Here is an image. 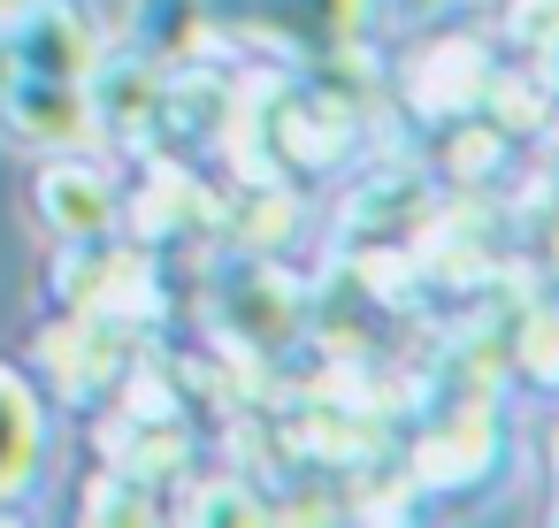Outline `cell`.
<instances>
[{
    "label": "cell",
    "mask_w": 559,
    "mask_h": 528,
    "mask_svg": "<svg viewBox=\"0 0 559 528\" xmlns=\"http://www.w3.org/2000/svg\"><path fill=\"white\" fill-rule=\"evenodd\" d=\"M490 77H498V70H490V55H483L475 39H444V47H429V55L414 62L406 93H414L421 116H483Z\"/></svg>",
    "instance_id": "277c9868"
},
{
    "label": "cell",
    "mask_w": 559,
    "mask_h": 528,
    "mask_svg": "<svg viewBox=\"0 0 559 528\" xmlns=\"http://www.w3.org/2000/svg\"><path fill=\"white\" fill-rule=\"evenodd\" d=\"M513 360H528V375H536V383H559V307H528Z\"/></svg>",
    "instance_id": "ba28073f"
},
{
    "label": "cell",
    "mask_w": 559,
    "mask_h": 528,
    "mask_svg": "<svg viewBox=\"0 0 559 528\" xmlns=\"http://www.w3.org/2000/svg\"><path fill=\"white\" fill-rule=\"evenodd\" d=\"M39 452H47V413H39V398H32L24 375L0 368V497H24L32 490Z\"/></svg>",
    "instance_id": "8992f818"
},
{
    "label": "cell",
    "mask_w": 559,
    "mask_h": 528,
    "mask_svg": "<svg viewBox=\"0 0 559 528\" xmlns=\"http://www.w3.org/2000/svg\"><path fill=\"white\" fill-rule=\"evenodd\" d=\"M490 459H498L490 413H444V421L421 436L414 475H421V490H475V482L490 475Z\"/></svg>",
    "instance_id": "5b68a950"
},
{
    "label": "cell",
    "mask_w": 559,
    "mask_h": 528,
    "mask_svg": "<svg viewBox=\"0 0 559 528\" xmlns=\"http://www.w3.org/2000/svg\"><path fill=\"white\" fill-rule=\"evenodd\" d=\"M200 207H207V200H200V184H192L185 169H154V177L139 184V200H131V230H139L146 245H162V238H177Z\"/></svg>",
    "instance_id": "52a82bcc"
},
{
    "label": "cell",
    "mask_w": 559,
    "mask_h": 528,
    "mask_svg": "<svg viewBox=\"0 0 559 528\" xmlns=\"http://www.w3.org/2000/svg\"><path fill=\"white\" fill-rule=\"evenodd\" d=\"M39 215H47L55 238H100V230H116L123 192H116V177H108L100 161L55 154V161L39 169Z\"/></svg>",
    "instance_id": "3957f363"
},
{
    "label": "cell",
    "mask_w": 559,
    "mask_h": 528,
    "mask_svg": "<svg viewBox=\"0 0 559 528\" xmlns=\"http://www.w3.org/2000/svg\"><path fill=\"white\" fill-rule=\"evenodd\" d=\"M24 9H32V0H0V24H16Z\"/></svg>",
    "instance_id": "8fae6325"
},
{
    "label": "cell",
    "mask_w": 559,
    "mask_h": 528,
    "mask_svg": "<svg viewBox=\"0 0 559 528\" xmlns=\"http://www.w3.org/2000/svg\"><path fill=\"white\" fill-rule=\"evenodd\" d=\"M85 513H93V520H116V513H123V520H139V513H154V505H146V475H131V467L100 475V482H93V497H85Z\"/></svg>",
    "instance_id": "9c48e42d"
},
{
    "label": "cell",
    "mask_w": 559,
    "mask_h": 528,
    "mask_svg": "<svg viewBox=\"0 0 559 528\" xmlns=\"http://www.w3.org/2000/svg\"><path fill=\"white\" fill-rule=\"evenodd\" d=\"M0 123H9L24 146L70 154V146L93 131V100H85V85H70V77H32V70H16V85L0 93Z\"/></svg>",
    "instance_id": "7a4b0ae2"
},
{
    "label": "cell",
    "mask_w": 559,
    "mask_h": 528,
    "mask_svg": "<svg viewBox=\"0 0 559 528\" xmlns=\"http://www.w3.org/2000/svg\"><path fill=\"white\" fill-rule=\"evenodd\" d=\"M406 16H429V9H452V0H399Z\"/></svg>",
    "instance_id": "30bf717a"
},
{
    "label": "cell",
    "mask_w": 559,
    "mask_h": 528,
    "mask_svg": "<svg viewBox=\"0 0 559 528\" xmlns=\"http://www.w3.org/2000/svg\"><path fill=\"white\" fill-rule=\"evenodd\" d=\"M16 70L85 85V77L100 70V32H93V16L78 9V0H32V9L16 16Z\"/></svg>",
    "instance_id": "6da1fadb"
}]
</instances>
